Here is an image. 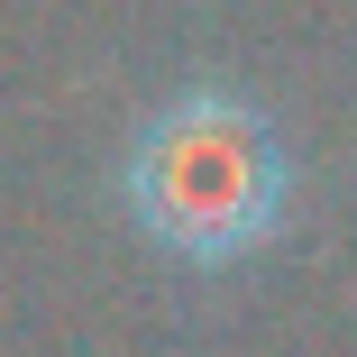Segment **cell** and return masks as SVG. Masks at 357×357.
<instances>
[{"label": "cell", "mask_w": 357, "mask_h": 357, "mask_svg": "<svg viewBox=\"0 0 357 357\" xmlns=\"http://www.w3.org/2000/svg\"><path fill=\"white\" fill-rule=\"evenodd\" d=\"M137 192H147V220L174 248H238L266 220L275 165H266L257 119L192 101V110L156 119V137L137 147Z\"/></svg>", "instance_id": "6da1fadb"}]
</instances>
